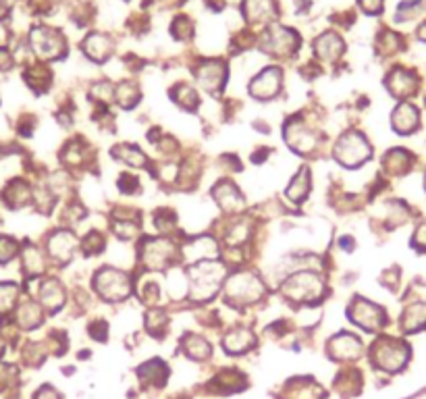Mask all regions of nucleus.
<instances>
[{"label": "nucleus", "mask_w": 426, "mask_h": 399, "mask_svg": "<svg viewBox=\"0 0 426 399\" xmlns=\"http://www.w3.org/2000/svg\"><path fill=\"white\" fill-rule=\"evenodd\" d=\"M223 277H225V266L221 262L202 260V262L194 264L189 268V285H192L189 295L198 301L210 299L219 291Z\"/></svg>", "instance_id": "nucleus-1"}, {"label": "nucleus", "mask_w": 426, "mask_h": 399, "mask_svg": "<svg viewBox=\"0 0 426 399\" xmlns=\"http://www.w3.org/2000/svg\"><path fill=\"white\" fill-rule=\"evenodd\" d=\"M227 301L233 306H248L258 301L264 295V283L250 272H239L229 277L227 289H225Z\"/></svg>", "instance_id": "nucleus-2"}, {"label": "nucleus", "mask_w": 426, "mask_h": 399, "mask_svg": "<svg viewBox=\"0 0 426 399\" xmlns=\"http://www.w3.org/2000/svg\"><path fill=\"white\" fill-rule=\"evenodd\" d=\"M283 293H285V297H289L297 304H310V301H316L322 297L324 285H322L320 277H316L314 272L302 270L283 283Z\"/></svg>", "instance_id": "nucleus-3"}, {"label": "nucleus", "mask_w": 426, "mask_h": 399, "mask_svg": "<svg viewBox=\"0 0 426 399\" xmlns=\"http://www.w3.org/2000/svg\"><path fill=\"white\" fill-rule=\"evenodd\" d=\"M96 291L109 301H121L131 293V279L117 268H102L96 275Z\"/></svg>", "instance_id": "nucleus-4"}, {"label": "nucleus", "mask_w": 426, "mask_h": 399, "mask_svg": "<svg viewBox=\"0 0 426 399\" xmlns=\"http://www.w3.org/2000/svg\"><path fill=\"white\" fill-rule=\"evenodd\" d=\"M370 156V146L360 133H345L335 148V158L345 167H358Z\"/></svg>", "instance_id": "nucleus-5"}, {"label": "nucleus", "mask_w": 426, "mask_h": 399, "mask_svg": "<svg viewBox=\"0 0 426 399\" xmlns=\"http://www.w3.org/2000/svg\"><path fill=\"white\" fill-rule=\"evenodd\" d=\"M175 256V245L165 239H148L142 245V262L150 268H165Z\"/></svg>", "instance_id": "nucleus-6"}, {"label": "nucleus", "mask_w": 426, "mask_h": 399, "mask_svg": "<svg viewBox=\"0 0 426 399\" xmlns=\"http://www.w3.org/2000/svg\"><path fill=\"white\" fill-rule=\"evenodd\" d=\"M351 320L360 326H364L366 331H376L378 326H382L385 322V314L378 306L370 304L368 299H355L351 306Z\"/></svg>", "instance_id": "nucleus-7"}, {"label": "nucleus", "mask_w": 426, "mask_h": 399, "mask_svg": "<svg viewBox=\"0 0 426 399\" xmlns=\"http://www.w3.org/2000/svg\"><path fill=\"white\" fill-rule=\"evenodd\" d=\"M405 358H407V351L403 343L389 339V341H378L374 347V360L385 370H397L405 362Z\"/></svg>", "instance_id": "nucleus-8"}, {"label": "nucleus", "mask_w": 426, "mask_h": 399, "mask_svg": "<svg viewBox=\"0 0 426 399\" xmlns=\"http://www.w3.org/2000/svg\"><path fill=\"white\" fill-rule=\"evenodd\" d=\"M75 237L69 231H57L53 233V237L48 239V252L55 260L59 262H67L71 260L73 252H75Z\"/></svg>", "instance_id": "nucleus-9"}, {"label": "nucleus", "mask_w": 426, "mask_h": 399, "mask_svg": "<svg viewBox=\"0 0 426 399\" xmlns=\"http://www.w3.org/2000/svg\"><path fill=\"white\" fill-rule=\"evenodd\" d=\"M328 353H333V358H337V360H351V358H358L362 353V343L353 335L341 333L331 341Z\"/></svg>", "instance_id": "nucleus-10"}, {"label": "nucleus", "mask_w": 426, "mask_h": 399, "mask_svg": "<svg viewBox=\"0 0 426 399\" xmlns=\"http://www.w3.org/2000/svg\"><path fill=\"white\" fill-rule=\"evenodd\" d=\"M214 198H216L219 206H221L223 210H227V212H237V210L243 208V204H246L243 198H241V194L237 192V187H235L233 183H229V181H223V183L216 185Z\"/></svg>", "instance_id": "nucleus-11"}, {"label": "nucleus", "mask_w": 426, "mask_h": 399, "mask_svg": "<svg viewBox=\"0 0 426 399\" xmlns=\"http://www.w3.org/2000/svg\"><path fill=\"white\" fill-rule=\"evenodd\" d=\"M279 86H281V77H279V71L277 69H268L264 71L254 84H252V94L260 100H268L272 98L277 92H279Z\"/></svg>", "instance_id": "nucleus-12"}, {"label": "nucleus", "mask_w": 426, "mask_h": 399, "mask_svg": "<svg viewBox=\"0 0 426 399\" xmlns=\"http://www.w3.org/2000/svg\"><path fill=\"white\" fill-rule=\"evenodd\" d=\"M40 299L46 310H59L65 304V291L59 281H46L40 291Z\"/></svg>", "instance_id": "nucleus-13"}, {"label": "nucleus", "mask_w": 426, "mask_h": 399, "mask_svg": "<svg viewBox=\"0 0 426 399\" xmlns=\"http://www.w3.org/2000/svg\"><path fill=\"white\" fill-rule=\"evenodd\" d=\"M254 343V335L248 328H235L225 337V347L231 353H241L246 349H250Z\"/></svg>", "instance_id": "nucleus-14"}, {"label": "nucleus", "mask_w": 426, "mask_h": 399, "mask_svg": "<svg viewBox=\"0 0 426 399\" xmlns=\"http://www.w3.org/2000/svg\"><path fill=\"white\" fill-rule=\"evenodd\" d=\"M416 123H418V113L409 104H401L393 115V125L401 133H409L416 127Z\"/></svg>", "instance_id": "nucleus-15"}, {"label": "nucleus", "mask_w": 426, "mask_h": 399, "mask_svg": "<svg viewBox=\"0 0 426 399\" xmlns=\"http://www.w3.org/2000/svg\"><path fill=\"white\" fill-rule=\"evenodd\" d=\"M308 189H310L308 171H306V169H302V173H299V175H295V179L291 181V185H289V189H287V196H289L291 200H295V202H302V200L306 198Z\"/></svg>", "instance_id": "nucleus-16"}, {"label": "nucleus", "mask_w": 426, "mask_h": 399, "mask_svg": "<svg viewBox=\"0 0 426 399\" xmlns=\"http://www.w3.org/2000/svg\"><path fill=\"white\" fill-rule=\"evenodd\" d=\"M422 324H426V304H416L403 314V326L407 331H416Z\"/></svg>", "instance_id": "nucleus-17"}, {"label": "nucleus", "mask_w": 426, "mask_h": 399, "mask_svg": "<svg viewBox=\"0 0 426 399\" xmlns=\"http://www.w3.org/2000/svg\"><path fill=\"white\" fill-rule=\"evenodd\" d=\"M183 347L192 358H206L210 353V345L198 335H187L183 341Z\"/></svg>", "instance_id": "nucleus-18"}, {"label": "nucleus", "mask_w": 426, "mask_h": 399, "mask_svg": "<svg viewBox=\"0 0 426 399\" xmlns=\"http://www.w3.org/2000/svg\"><path fill=\"white\" fill-rule=\"evenodd\" d=\"M19 322H21V326H26V328L38 326V324L42 322V312H40V308H38L36 304L28 301V304L21 308V312H19Z\"/></svg>", "instance_id": "nucleus-19"}, {"label": "nucleus", "mask_w": 426, "mask_h": 399, "mask_svg": "<svg viewBox=\"0 0 426 399\" xmlns=\"http://www.w3.org/2000/svg\"><path fill=\"white\" fill-rule=\"evenodd\" d=\"M15 299H17V287L13 283H0V314L9 312Z\"/></svg>", "instance_id": "nucleus-20"}, {"label": "nucleus", "mask_w": 426, "mask_h": 399, "mask_svg": "<svg viewBox=\"0 0 426 399\" xmlns=\"http://www.w3.org/2000/svg\"><path fill=\"white\" fill-rule=\"evenodd\" d=\"M17 254V243L11 237H0V262H9Z\"/></svg>", "instance_id": "nucleus-21"}, {"label": "nucleus", "mask_w": 426, "mask_h": 399, "mask_svg": "<svg viewBox=\"0 0 426 399\" xmlns=\"http://www.w3.org/2000/svg\"><path fill=\"white\" fill-rule=\"evenodd\" d=\"M36 399H59V395L53 391V389H44L42 393H38V397Z\"/></svg>", "instance_id": "nucleus-22"}]
</instances>
